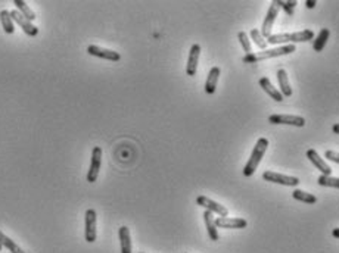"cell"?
Returning <instances> with one entry per match:
<instances>
[{
	"mask_svg": "<svg viewBox=\"0 0 339 253\" xmlns=\"http://www.w3.org/2000/svg\"><path fill=\"white\" fill-rule=\"evenodd\" d=\"M1 249H3V248H1V245H0V252H1Z\"/></svg>",
	"mask_w": 339,
	"mask_h": 253,
	"instance_id": "obj_33",
	"label": "cell"
},
{
	"mask_svg": "<svg viewBox=\"0 0 339 253\" xmlns=\"http://www.w3.org/2000/svg\"><path fill=\"white\" fill-rule=\"evenodd\" d=\"M329 36H331V31L328 28H322L320 30V33L317 34V37L314 40V44H313L314 52H322L325 49V46H326V43L329 40Z\"/></svg>",
	"mask_w": 339,
	"mask_h": 253,
	"instance_id": "obj_20",
	"label": "cell"
},
{
	"mask_svg": "<svg viewBox=\"0 0 339 253\" xmlns=\"http://www.w3.org/2000/svg\"><path fill=\"white\" fill-rule=\"evenodd\" d=\"M307 158L310 159V162H311L316 168L322 172V175H328V177L332 175V168L325 162L323 158H320V155H319L314 149H308V150H307Z\"/></svg>",
	"mask_w": 339,
	"mask_h": 253,
	"instance_id": "obj_13",
	"label": "cell"
},
{
	"mask_svg": "<svg viewBox=\"0 0 339 253\" xmlns=\"http://www.w3.org/2000/svg\"><path fill=\"white\" fill-rule=\"evenodd\" d=\"M86 242L93 243L96 242V211L87 209L86 211Z\"/></svg>",
	"mask_w": 339,
	"mask_h": 253,
	"instance_id": "obj_10",
	"label": "cell"
},
{
	"mask_svg": "<svg viewBox=\"0 0 339 253\" xmlns=\"http://www.w3.org/2000/svg\"><path fill=\"white\" fill-rule=\"evenodd\" d=\"M277 81H279V87H280V93L285 97H291L292 96V88L289 84V78H288V72L285 70H279L277 71Z\"/></svg>",
	"mask_w": 339,
	"mask_h": 253,
	"instance_id": "obj_17",
	"label": "cell"
},
{
	"mask_svg": "<svg viewBox=\"0 0 339 253\" xmlns=\"http://www.w3.org/2000/svg\"><path fill=\"white\" fill-rule=\"evenodd\" d=\"M216 225L220 228H233V230H240L248 225L246 219L243 218H230V217H220L214 219Z\"/></svg>",
	"mask_w": 339,
	"mask_h": 253,
	"instance_id": "obj_14",
	"label": "cell"
},
{
	"mask_svg": "<svg viewBox=\"0 0 339 253\" xmlns=\"http://www.w3.org/2000/svg\"><path fill=\"white\" fill-rule=\"evenodd\" d=\"M314 38V33L311 30H302L298 33H291V34H271L267 38V44H294V43H305L308 40Z\"/></svg>",
	"mask_w": 339,
	"mask_h": 253,
	"instance_id": "obj_2",
	"label": "cell"
},
{
	"mask_svg": "<svg viewBox=\"0 0 339 253\" xmlns=\"http://www.w3.org/2000/svg\"><path fill=\"white\" fill-rule=\"evenodd\" d=\"M196 203L199 205V206H202V208H205L208 212H214V214H217V215H220V217H227L228 215V211H227V208H225L223 205H220V203H217V202H214V200H211V199H208L207 196H199L198 199H196Z\"/></svg>",
	"mask_w": 339,
	"mask_h": 253,
	"instance_id": "obj_9",
	"label": "cell"
},
{
	"mask_svg": "<svg viewBox=\"0 0 339 253\" xmlns=\"http://www.w3.org/2000/svg\"><path fill=\"white\" fill-rule=\"evenodd\" d=\"M0 245H1V248H6V249H9L10 251V253H25L13 240H10L6 234H3L1 231H0Z\"/></svg>",
	"mask_w": 339,
	"mask_h": 253,
	"instance_id": "obj_23",
	"label": "cell"
},
{
	"mask_svg": "<svg viewBox=\"0 0 339 253\" xmlns=\"http://www.w3.org/2000/svg\"><path fill=\"white\" fill-rule=\"evenodd\" d=\"M317 182L323 187H334V188H338L339 187V178H335V177H328V175H320Z\"/></svg>",
	"mask_w": 339,
	"mask_h": 253,
	"instance_id": "obj_26",
	"label": "cell"
},
{
	"mask_svg": "<svg viewBox=\"0 0 339 253\" xmlns=\"http://www.w3.org/2000/svg\"><path fill=\"white\" fill-rule=\"evenodd\" d=\"M292 197L295 200H300V202H304V203H316L317 202V197L314 194L302 191V190H298V188L292 191Z\"/></svg>",
	"mask_w": 339,
	"mask_h": 253,
	"instance_id": "obj_24",
	"label": "cell"
},
{
	"mask_svg": "<svg viewBox=\"0 0 339 253\" xmlns=\"http://www.w3.org/2000/svg\"><path fill=\"white\" fill-rule=\"evenodd\" d=\"M204 219H205V225H207V230H208V236L213 242H217L220 237H219V231H217V225L214 222V217L211 212L205 211L204 212Z\"/></svg>",
	"mask_w": 339,
	"mask_h": 253,
	"instance_id": "obj_19",
	"label": "cell"
},
{
	"mask_svg": "<svg viewBox=\"0 0 339 253\" xmlns=\"http://www.w3.org/2000/svg\"><path fill=\"white\" fill-rule=\"evenodd\" d=\"M305 4H307V7H308V9H313V7L317 4V1H316V0H307V3H305Z\"/></svg>",
	"mask_w": 339,
	"mask_h": 253,
	"instance_id": "obj_30",
	"label": "cell"
},
{
	"mask_svg": "<svg viewBox=\"0 0 339 253\" xmlns=\"http://www.w3.org/2000/svg\"><path fill=\"white\" fill-rule=\"evenodd\" d=\"M295 52V46L294 44H285V46H279L274 49H267L258 53H249L243 58L245 64H255L260 61H265V59H271V58H277V56H285V55H291Z\"/></svg>",
	"mask_w": 339,
	"mask_h": 253,
	"instance_id": "obj_1",
	"label": "cell"
},
{
	"mask_svg": "<svg viewBox=\"0 0 339 253\" xmlns=\"http://www.w3.org/2000/svg\"><path fill=\"white\" fill-rule=\"evenodd\" d=\"M13 4L16 6V9H18V12L24 16V18H27L30 22H33L37 16H36V13L31 10V7L24 1V0H13Z\"/></svg>",
	"mask_w": 339,
	"mask_h": 253,
	"instance_id": "obj_21",
	"label": "cell"
},
{
	"mask_svg": "<svg viewBox=\"0 0 339 253\" xmlns=\"http://www.w3.org/2000/svg\"><path fill=\"white\" fill-rule=\"evenodd\" d=\"M199 55H201V46L199 44H192L190 52H189V59H188V65H186V74L193 77L196 74L198 70V64H199Z\"/></svg>",
	"mask_w": 339,
	"mask_h": 253,
	"instance_id": "obj_12",
	"label": "cell"
},
{
	"mask_svg": "<svg viewBox=\"0 0 339 253\" xmlns=\"http://www.w3.org/2000/svg\"><path fill=\"white\" fill-rule=\"evenodd\" d=\"M334 133H337V134H338V133H339V125H338V124H335V125H334Z\"/></svg>",
	"mask_w": 339,
	"mask_h": 253,
	"instance_id": "obj_31",
	"label": "cell"
},
{
	"mask_svg": "<svg viewBox=\"0 0 339 253\" xmlns=\"http://www.w3.org/2000/svg\"><path fill=\"white\" fill-rule=\"evenodd\" d=\"M268 122L270 124H276V125H292V127H304L305 125V119L302 116L298 115H283V113H274L268 116Z\"/></svg>",
	"mask_w": 339,
	"mask_h": 253,
	"instance_id": "obj_4",
	"label": "cell"
},
{
	"mask_svg": "<svg viewBox=\"0 0 339 253\" xmlns=\"http://www.w3.org/2000/svg\"><path fill=\"white\" fill-rule=\"evenodd\" d=\"M263 180L274 182V184H282V185H289V187H297L300 184V178L291 177V175H283L274 171H265L263 174Z\"/></svg>",
	"mask_w": 339,
	"mask_h": 253,
	"instance_id": "obj_5",
	"label": "cell"
},
{
	"mask_svg": "<svg viewBox=\"0 0 339 253\" xmlns=\"http://www.w3.org/2000/svg\"><path fill=\"white\" fill-rule=\"evenodd\" d=\"M277 4H279V7L285 9L286 15L292 16V15H294V9H295V6L298 4V1H295V0H292V1H282V0H277Z\"/></svg>",
	"mask_w": 339,
	"mask_h": 253,
	"instance_id": "obj_28",
	"label": "cell"
},
{
	"mask_svg": "<svg viewBox=\"0 0 339 253\" xmlns=\"http://www.w3.org/2000/svg\"><path fill=\"white\" fill-rule=\"evenodd\" d=\"M249 36H251V40L255 43V46H257V47H260V49L265 50V47H267V40L261 36V33H260L257 28L251 30Z\"/></svg>",
	"mask_w": 339,
	"mask_h": 253,
	"instance_id": "obj_25",
	"label": "cell"
},
{
	"mask_svg": "<svg viewBox=\"0 0 339 253\" xmlns=\"http://www.w3.org/2000/svg\"><path fill=\"white\" fill-rule=\"evenodd\" d=\"M219 78H220V68L219 67H213L211 71L208 72V77H207V81H205V93L207 94H214L216 93Z\"/></svg>",
	"mask_w": 339,
	"mask_h": 253,
	"instance_id": "obj_15",
	"label": "cell"
},
{
	"mask_svg": "<svg viewBox=\"0 0 339 253\" xmlns=\"http://www.w3.org/2000/svg\"><path fill=\"white\" fill-rule=\"evenodd\" d=\"M267 149H268V140L264 139V137L258 139V142H257V145H255L248 162H246V165L243 167V175L245 177H252L255 174V171L258 168L261 159L264 158Z\"/></svg>",
	"mask_w": 339,
	"mask_h": 253,
	"instance_id": "obj_3",
	"label": "cell"
},
{
	"mask_svg": "<svg viewBox=\"0 0 339 253\" xmlns=\"http://www.w3.org/2000/svg\"><path fill=\"white\" fill-rule=\"evenodd\" d=\"M237 38H239V41H240V44H242V47H243L245 53H246V55L252 53V46H251V41H249L248 34H246L245 31H239Z\"/></svg>",
	"mask_w": 339,
	"mask_h": 253,
	"instance_id": "obj_27",
	"label": "cell"
},
{
	"mask_svg": "<svg viewBox=\"0 0 339 253\" xmlns=\"http://www.w3.org/2000/svg\"><path fill=\"white\" fill-rule=\"evenodd\" d=\"M0 22H1L3 30H4L6 34H13V33H15V24H13V21H12V18H10L9 10L3 9V10L0 12Z\"/></svg>",
	"mask_w": 339,
	"mask_h": 253,
	"instance_id": "obj_22",
	"label": "cell"
},
{
	"mask_svg": "<svg viewBox=\"0 0 339 253\" xmlns=\"http://www.w3.org/2000/svg\"><path fill=\"white\" fill-rule=\"evenodd\" d=\"M279 4H277V0H274L273 3H271V6L268 7V10H267V16H265V19H264V24H263V28H261V36L267 40L270 36H271V28H273V24H274V21H276V18H277V15H279Z\"/></svg>",
	"mask_w": 339,
	"mask_h": 253,
	"instance_id": "obj_6",
	"label": "cell"
},
{
	"mask_svg": "<svg viewBox=\"0 0 339 253\" xmlns=\"http://www.w3.org/2000/svg\"><path fill=\"white\" fill-rule=\"evenodd\" d=\"M119 236V243H121V253H131V239H130V231L125 225L119 227L118 230Z\"/></svg>",
	"mask_w": 339,
	"mask_h": 253,
	"instance_id": "obj_18",
	"label": "cell"
},
{
	"mask_svg": "<svg viewBox=\"0 0 339 253\" xmlns=\"http://www.w3.org/2000/svg\"><path fill=\"white\" fill-rule=\"evenodd\" d=\"M332 234H334V237H339V230H338V228H335Z\"/></svg>",
	"mask_w": 339,
	"mask_h": 253,
	"instance_id": "obj_32",
	"label": "cell"
},
{
	"mask_svg": "<svg viewBox=\"0 0 339 253\" xmlns=\"http://www.w3.org/2000/svg\"><path fill=\"white\" fill-rule=\"evenodd\" d=\"M9 13H10V18H12V21L13 22H16L21 28H22V31L27 34V36H30V37H36L37 34H38V28L36 27V25H33V22H30L27 18H24L18 10H9Z\"/></svg>",
	"mask_w": 339,
	"mask_h": 253,
	"instance_id": "obj_8",
	"label": "cell"
},
{
	"mask_svg": "<svg viewBox=\"0 0 339 253\" xmlns=\"http://www.w3.org/2000/svg\"><path fill=\"white\" fill-rule=\"evenodd\" d=\"M102 167V149L99 146L93 147L92 152V161H90V169L87 172V181L95 182L99 177V171Z\"/></svg>",
	"mask_w": 339,
	"mask_h": 253,
	"instance_id": "obj_7",
	"label": "cell"
},
{
	"mask_svg": "<svg viewBox=\"0 0 339 253\" xmlns=\"http://www.w3.org/2000/svg\"><path fill=\"white\" fill-rule=\"evenodd\" d=\"M87 53L92 55V56H96V58L113 61V62H118L121 59V55L118 52H113V50H110V49H104V47H99V46H95V44H90L87 47Z\"/></svg>",
	"mask_w": 339,
	"mask_h": 253,
	"instance_id": "obj_11",
	"label": "cell"
},
{
	"mask_svg": "<svg viewBox=\"0 0 339 253\" xmlns=\"http://www.w3.org/2000/svg\"><path fill=\"white\" fill-rule=\"evenodd\" d=\"M260 87H261L273 100H276V102H282V100H283V96H282V93L279 91V88H276L274 85L271 84V81H270L267 77L260 78Z\"/></svg>",
	"mask_w": 339,
	"mask_h": 253,
	"instance_id": "obj_16",
	"label": "cell"
},
{
	"mask_svg": "<svg viewBox=\"0 0 339 253\" xmlns=\"http://www.w3.org/2000/svg\"><path fill=\"white\" fill-rule=\"evenodd\" d=\"M325 158H328L329 161H332V162H337V164L339 162V155L337 153V152H334V150H326V153H325Z\"/></svg>",
	"mask_w": 339,
	"mask_h": 253,
	"instance_id": "obj_29",
	"label": "cell"
}]
</instances>
